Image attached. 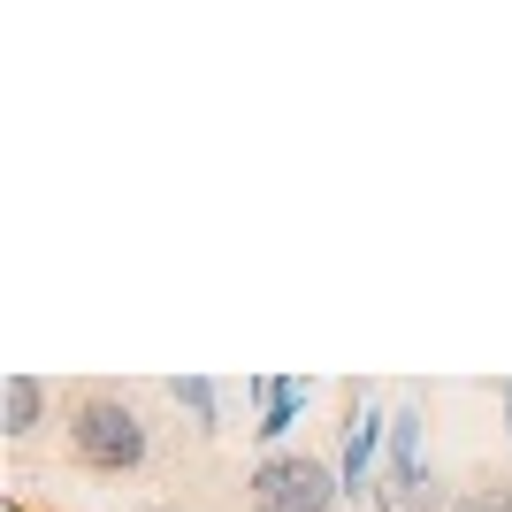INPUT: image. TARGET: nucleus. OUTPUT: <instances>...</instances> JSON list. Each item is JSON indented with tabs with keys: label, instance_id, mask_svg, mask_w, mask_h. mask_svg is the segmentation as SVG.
Here are the masks:
<instances>
[{
	"label": "nucleus",
	"instance_id": "20e7f679",
	"mask_svg": "<svg viewBox=\"0 0 512 512\" xmlns=\"http://www.w3.org/2000/svg\"><path fill=\"white\" fill-rule=\"evenodd\" d=\"M253 398H260V444H283L291 436V421L306 413V383H253Z\"/></svg>",
	"mask_w": 512,
	"mask_h": 512
},
{
	"label": "nucleus",
	"instance_id": "1a4fd4ad",
	"mask_svg": "<svg viewBox=\"0 0 512 512\" xmlns=\"http://www.w3.org/2000/svg\"><path fill=\"white\" fill-rule=\"evenodd\" d=\"M505 413H512V383H505Z\"/></svg>",
	"mask_w": 512,
	"mask_h": 512
},
{
	"label": "nucleus",
	"instance_id": "f257e3e1",
	"mask_svg": "<svg viewBox=\"0 0 512 512\" xmlns=\"http://www.w3.org/2000/svg\"><path fill=\"white\" fill-rule=\"evenodd\" d=\"M245 497H253V512H337L344 474L329 459H314V451H268L245 474Z\"/></svg>",
	"mask_w": 512,
	"mask_h": 512
},
{
	"label": "nucleus",
	"instance_id": "423d86ee",
	"mask_svg": "<svg viewBox=\"0 0 512 512\" xmlns=\"http://www.w3.org/2000/svg\"><path fill=\"white\" fill-rule=\"evenodd\" d=\"M0 406H8V436H31L39 413H46V383L39 375H8V383H0Z\"/></svg>",
	"mask_w": 512,
	"mask_h": 512
},
{
	"label": "nucleus",
	"instance_id": "0eeeda50",
	"mask_svg": "<svg viewBox=\"0 0 512 512\" xmlns=\"http://www.w3.org/2000/svg\"><path fill=\"white\" fill-rule=\"evenodd\" d=\"M169 398H176L184 413H192V421L207 428V436L222 428V390H214V383H199V375H176V383H169Z\"/></svg>",
	"mask_w": 512,
	"mask_h": 512
},
{
	"label": "nucleus",
	"instance_id": "6e6552de",
	"mask_svg": "<svg viewBox=\"0 0 512 512\" xmlns=\"http://www.w3.org/2000/svg\"><path fill=\"white\" fill-rule=\"evenodd\" d=\"M451 512H512V482H490V490H467Z\"/></svg>",
	"mask_w": 512,
	"mask_h": 512
},
{
	"label": "nucleus",
	"instance_id": "f03ea898",
	"mask_svg": "<svg viewBox=\"0 0 512 512\" xmlns=\"http://www.w3.org/2000/svg\"><path fill=\"white\" fill-rule=\"evenodd\" d=\"M69 451H77V467H92V474H138L153 436L123 398H85V406L69 413Z\"/></svg>",
	"mask_w": 512,
	"mask_h": 512
},
{
	"label": "nucleus",
	"instance_id": "39448f33",
	"mask_svg": "<svg viewBox=\"0 0 512 512\" xmlns=\"http://www.w3.org/2000/svg\"><path fill=\"white\" fill-rule=\"evenodd\" d=\"M390 482H398V490H421V413H398V421H390Z\"/></svg>",
	"mask_w": 512,
	"mask_h": 512
},
{
	"label": "nucleus",
	"instance_id": "9d476101",
	"mask_svg": "<svg viewBox=\"0 0 512 512\" xmlns=\"http://www.w3.org/2000/svg\"><path fill=\"white\" fill-rule=\"evenodd\" d=\"M153 512H176V505H153Z\"/></svg>",
	"mask_w": 512,
	"mask_h": 512
},
{
	"label": "nucleus",
	"instance_id": "7ed1b4c3",
	"mask_svg": "<svg viewBox=\"0 0 512 512\" xmlns=\"http://www.w3.org/2000/svg\"><path fill=\"white\" fill-rule=\"evenodd\" d=\"M375 451H383V421H375V406L352 413V428H344V497H367V474H375Z\"/></svg>",
	"mask_w": 512,
	"mask_h": 512
}]
</instances>
